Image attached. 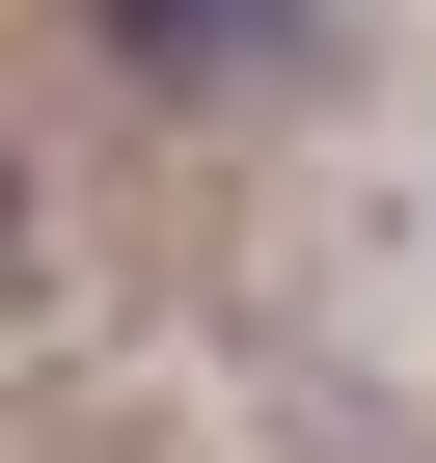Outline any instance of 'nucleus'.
Segmentation results:
<instances>
[{
	"mask_svg": "<svg viewBox=\"0 0 436 463\" xmlns=\"http://www.w3.org/2000/svg\"><path fill=\"white\" fill-rule=\"evenodd\" d=\"M246 28H273V0H109V55H164V82H191V55H246Z\"/></svg>",
	"mask_w": 436,
	"mask_h": 463,
	"instance_id": "f257e3e1",
	"label": "nucleus"
}]
</instances>
